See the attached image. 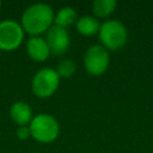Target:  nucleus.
I'll list each match as a JSON object with an SVG mask.
<instances>
[{"instance_id": "f257e3e1", "label": "nucleus", "mask_w": 153, "mask_h": 153, "mask_svg": "<svg viewBox=\"0 0 153 153\" xmlns=\"http://www.w3.org/2000/svg\"><path fill=\"white\" fill-rule=\"evenodd\" d=\"M55 12L45 2H35L27 6L20 18V25L25 33L30 36H41L54 25Z\"/></svg>"}, {"instance_id": "f03ea898", "label": "nucleus", "mask_w": 153, "mask_h": 153, "mask_svg": "<svg viewBox=\"0 0 153 153\" xmlns=\"http://www.w3.org/2000/svg\"><path fill=\"white\" fill-rule=\"evenodd\" d=\"M98 37L100 45L108 51H116L123 48L128 41V31L123 23L117 19H106L100 24Z\"/></svg>"}, {"instance_id": "7ed1b4c3", "label": "nucleus", "mask_w": 153, "mask_h": 153, "mask_svg": "<svg viewBox=\"0 0 153 153\" xmlns=\"http://www.w3.org/2000/svg\"><path fill=\"white\" fill-rule=\"evenodd\" d=\"M31 137L39 143H50L60 134L59 121L50 114L41 112L35 115L29 124Z\"/></svg>"}, {"instance_id": "20e7f679", "label": "nucleus", "mask_w": 153, "mask_h": 153, "mask_svg": "<svg viewBox=\"0 0 153 153\" xmlns=\"http://www.w3.org/2000/svg\"><path fill=\"white\" fill-rule=\"evenodd\" d=\"M60 76L55 68L44 67L35 73L31 80V91L35 97L44 99L51 97L60 86Z\"/></svg>"}, {"instance_id": "39448f33", "label": "nucleus", "mask_w": 153, "mask_h": 153, "mask_svg": "<svg viewBox=\"0 0 153 153\" xmlns=\"http://www.w3.org/2000/svg\"><path fill=\"white\" fill-rule=\"evenodd\" d=\"M85 71L92 76H100L104 74L110 65V53L100 44L90 45L82 59Z\"/></svg>"}, {"instance_id": "423d86ee", "label": "nucleus", "mask_w": 153, "mask_h": 153, "mask_svg": "<svg viewBox=\"0 0 153 153\" xmlns=\"http://www.w3.org/2000/svg\"><path fill=\"white\" fill-rule=\"evenodd\" d=\"M25 32L18 20L4 19L0 20V50L13 51L24 42Z\"/></svg>"}, {"instance_id": "0eeeda50", "label": "nucleus", "mask_w": 153, "mask_h": 153, "mask_svg": "<svg viewBox=\"0 0 153 153\" xmlns=\"http://www.w3.org/2000/svg\"><path fill=\"white\" fill-rule=\"evenodd\" d=\"M45 41L49 45L50 53L53 55L60 56L63 55L71 45V35L67 29H62L60 26L53 25L45 32Z\"/></svg>"}, {"instance_id": "6e6552de", "label": "nucleus", "mask_w": 153, "mask_h": 153, "mask_svg": "<svg viewBox=\"0 0 153 153\" xmlns=\"http://www.w3.org/2000/svg\"><path fill=\"white\" fill-rule=\"evenodd\" d=\"M25 49L29 57L35 62H44L51 54L45 38L42 36H30L26 41Z\"/></svg>"}, {"instance_id": "1a4fd4ad", "label": "nucleus", "mask_w": 153, "mask_h": 153, "mask_svg": "<svg viewBox=\"0 0 153 153\" xmlns=\"http://www.w3.org/2000/svg\"><path fill=\"white\" fill-rule=\"evenodd\" d=\"M33 116L35 115L32 112V108L24 100H17L10 108V117L18 127L29 126Z\"/></svg>"}, {"instance_id": "9d476101", "label": "nucleus", "mask_w": 153, "mask_h": 153, "mask_svg": "<svg viewBox=\"0 0 153 153\" xmlns=\"http://www.w3.org/2000/svg\"><path fill=\"white\" fill-rule=\"evenodd\" d=\"M75 27H76V31L81 36L90 37V36L98 33L100 23L94 16H82V17L78 18V20L75 23Z\"/></svg>"}, {"instance_id": "9b49d317", "label": "nucleus", "mask_w": 153, "mask_h": 153, "mask_svg": "<svg viewBox=\"0 0 153 153\" xmlns=\"http://www.w3.org/2000/svg\"><path fill=\"white\" fill-rule=\"evenodd\" d=\"M76 20H78L76 10L72 6H63L55 13L54 25L60 26L62 29H68L71 25L75 24Z\"/></svg>"}, {"instance_id": "f8f14e48", "label": "nucleus", "mask_w": 153, "mask_h": 153, "mask_svg": "<svg viewBox=\"0 0 153 153\" xmlns=\"http://www.w3.org/2000/svg\"><path fill=\"white\" fill-rule=\"evenodd\" d=\"M117 7L116 0H94L91 5L93 16L97 19H105L110 17Z\"/></svg>"}, {"instance_id": "ddd939ff", "label": "nucleus", "mask_w": 153, "mask_h": 153, "mask_svg": "<svg viewBox=\"0 0 153 153\" xmlns=\"http://www.w3.org/2000/svg\"><path fill=\"white\" fill-rule=\"evenodd\" d=\"M55 71L60 79H68L72 78L76 72V65L72 59H62L57 63Z\"/></svg>"}, {"instance_id": "4468645a", "label": "nucleus", "mask_w": 153, "mask_h": 153, "mask_svg": "<svg viewBox=\"0 0 153 153\" xmlns=\"http://www.w3.org/2000/svg\"><path fill=\"white\" fill-rule=\"evenodd\" d=\"M16 135L19 140H27L29 137H31V134H30V129H29V126H22V127H18L17 130H16Z\"/></svg>"}, {"instance_id": "2eb2a0df", "label": "nucleus", "mask_w": 153, "mask_h": 153, "mask_svg": "<svg viewBox=\"0 0 153 153\" xmlns=\"http://www.w3.org/2000/svg\"><path fill=\"white\" fill-rule=\"evenodd\" d=\"M1 6H2V4H1V1H0V11H1Z\"/></svg>"}]
</instances>
